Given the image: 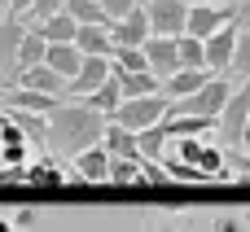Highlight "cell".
<instances>
[{
	"label": "cell",
	"mask_w": 250,
	"mask_h": 232,
	"mask_svg": "<svg viewBox=\"0 0 250 232\" xmlns=\"http://www.w3.org/2000/svg\"><path fill=\"white\" fill-rule=\"evenodd\" d=\"M141 9L149 18V35H167V39L185 35V13H189L185 0H145Z\"/></svg>",
	"instance_id": "obj_5"
},
{
	"label": "cell",
	"mask_w": 250,
	"mask_h": 232,
	"mask_svg": "<svg viewBox=\"0 0 250 232\" xmlns=\"http://www.w3.org/2000/svg\"><path fill=\"white\" fill-rule=\"evenodd\" d=\"M136 4H145V0H136Z\"/></svg>",
	"instance_id": "obj_39"
},
{
	"label": "cell",
	"mask_w": 250,
	"mask_h": 232,
	"mask_svg": "<svg viewBox=\"0 0 250 232\" xmlns=\"http://www.w3.org/2000/svg\"><path fill=\"white\" fill-rule=\"evenodd\" d=\"M44 48H48L44 35L26 26V35H22V44H18V57H13V70L22 75V70H31V66H44ZM18 75H13V79H18Z\"/></svg>",
	"instance_id": "obj_18"
},
{
	"label": "cell",
	"mask_w": 250,
	"mask_h": 232,
	"mask_svg": "<svg viewBox=\"0 0 250 232\" xmlns=\"http://www.w3.org/2000/svg\"><path fill=\"white\" fill-rule=\"evenodd\" d=\"M31 4H35V0H4V13H9V18H26Z\"/></svg>",
	"instance_id": "obj_34"
},
{
	"label": "cell",
	"mask_w": 250,
	"mask_h": 232,
	"mask_svg": "<svg viewBox=\"0 0 250 232\" xmlns=\"http://www.w3.org/2000/svg\"><path fill=\"white\" fill-rule=\"evenodd\" d=\"M114 79H119L123 101H136V97H158V92H163V83H158L149 70H136V75H114Z\"/></svg>",
	"instance_id": "obj_19"
},
{
	"label": "cell",
	"mask_w": 250,
	"mask_h": 232,
	"mask_svg": "<svg viewBox=\"0 0 250 232\" xmlns=\"http://www.w3.org/2000/svg\"><path fill=\"white\" fill-rule=\"evenodd\" d=\"M119 101H123V92H119V79H114V75H110L92 97H83V105H92V110H97V114H105V118L119 110Z\"/></svg>",
	"instance_id": "obj_22"
},
{
	"label": "cell",
	"mask_w": 250,
	"mask_h": 232,
	"mask_svg": "<svg viewBox=\"0 0 250 232\" xmlns=\"http://www.w3.org/2000/svg\"><path fill=\"white\" fill-rule=\"evenodd\" d=\"M62 4H66V0H35V4L26 9V18H18V22H22V26H40L44 18H53V13H62Z\"/></svg>",
	"instance_id": "obj_26"
},
{
	"label": "cell",
	"mask_w": 250,
	"mask_h": 232,
	"mask_svg": "<svg viewBox=\"0 0 250 232\" xmlns=\"http://www.w3.org/2000/svg\"><path fill=\"white\" fill-rule=\"evenodd\" d=\"M13 88H31V92H44V97H66V79H57L48 66H31L13 79Z\"/></svg>",
	"instance_id": "obj_13"
},
{
	"label": "cell",
	"mask_w": 250,
	"mask_h": 232,
	"mask_svg": "<svg viewBox=\"0 0 250 232\" xmlns=\"http://www.w3.org/2000/svg\"><path fill=\"white\" fill-rule=\"evenodd\" d=\"M110 79V57H83L79 61V70H75V79H66V97H92L101 83Z\"/></svg>",
	"instance_id": "obj_9"
},
{
	"label": "cell",
	"mask_w": 250,
	"mask_h": 232,
	"mask_svg": "<svg viewBox=\"0 0 250 232\" xmlns=\"http://www.w3.org/2000/svg\"><path fill=\"white\" fill-rule=\"evenodd\" d=\"M185 4H224V0H185Z\"/></svg>",
	"instance_id": "obj_37"
},
{
	"label": "cell",
	"mask_w": 250,
	"mask_h": 232,
	"mask_svg": "<svg viewBox=\"0 0 250 232\" xmlns=\"http://www.w3.org/2000/svg\"><path fill=\"white\" fill-rule=\"evenodd\" d=\"M163 145H167V132H163V123H158V127H145V132H136V154H141L145 162H158V158H163Z\"/></svg>",
	"instance_id": "obj_24"
},
{
	"label": "cell",
	"mask_w": 250,
	"mask_h": 232,
	"mask_svg": "<svg viewBox=\"0 0 250 232\" xmlns=\"http://www.w3.org/2000/svg\"><path fill=\"white\" fill-rule=\"evenodd\" d=\"M79 61H83V57H79L75 44H48V48H44V66H48L57 79H75Z\"/></svg>",
	"instance_id": "obj_15"
},
{
	"label": "cell",
	"mask_w": 250,
	"mask_h": 232,
	"mask_svg": "<svg viewBox=\"0 0 250 232\" xmlns=\"http://www.w3.org/2000/svg\"><path fill=\"white\" fill-rule=\"evenodd\" d=\"M167 118V97H136V101H119V110L110 114V123L127 127V132H145V127H158Z\"/></svg>",
	"instance_id": "obj_2"
},
{
	"label": "cell",
	"mask_w": 250,
	"mask_h": 232,
	"mask_svg": "<svg viewBox=\"0 0 250 232\" xmlns=\"http://www.w3.org/2000/svg\"><path fill=\"white\" fill-rule=\"evenodd\" d=\"M105 171H110V154L101 145H92V149H83V154L70 158V175L79 184H105Z\"/></svg>",
	"instance_id": "obj_11"
},
{
	"label": "cell",
	"mask_w": 250,
	"mask_h": 232,
	"mask_svg": "<svg viewBox=\"0 0 250 232\" xmlns=\"http://www.w3.org/2000/svg\"><path fill=\"white\" fill-rule=\"evenodd\" d=\"M141 175H145V158H110L105 171L110 184H141Z\"/></svg>",
	"instance_id": "obj_23"
},
{
	"label": "cell",
	"mask_w": 250,
	"mask_h": 232,
	"mask_svg": "<svg viewBox=\"0 0 250 232\" xmlns=\"http://www.w3.org/2000/svg\"><path fill=\"white\" fill-rule=\"evenodd\" d=\"M31 31H40L44 35V44H75V22L66 18V13H53V18H44L40 26H31Z\"/></svg>",
	"instance_id": "obj_20"
},
{
	"label": "cell",
	"mask_w": 250,
	"mask_h": 232,
	"mask_svg": "<svg viewBox=\"0 0 250 232\" xmlns=\"http://www.w3.org/2000/svg\"><path fill=\"white\" fill-rule=\"evenodd\" d=\"M246 118H250V79L233 92V97H229V105L220 110V118H215V136H224V145H229V149H237Z\"/></svg>",
	"instance_id": "obj_4"
},
{
	"label": "cell",
	"mask_w": 250,
	"mask_h": 232,
	"mask_svg": "<svg viewBox=\"0 0 250 232\" xmlns=\"http://www.w3.org/2000/svg\"><path fill=\"white\" fill-rule=\"evenodd\" d=\"M229 70L250 79V31H237V48H233V66Z\"/></svg>",
	"instance_id": "obj_27"
},
{
	"label": "cell",
	"mask_w": 250,
	"mask_h": 232,
	"mask_svg": "<svg viewBox=\"0 0 250 232\" xmlns=\"http://www.w3.org/2000/svg\"><path fill=\"white\" fill-rule=\"evenodd\" d=\"M242 228H246V232H250V211H246V215H242Z\"/></svg>",
	"instance_id": "obj_38"
},
{
	"label": "cell",
	"mask_w": 250,
	"mask_h": 232,
	"mask_svg": "<svg viewBox=\"0 0 250 232\" xmlns=\"http://www.w3.org/2000/svg\"><path fill=\"white\" fill-rule=\"evenodd\" d=\"M176 57H180V70H207L202 66V39H193V35H176Z\"/></svg>",
	"instance_id": "obj_25"
},
{
	"label": "cell",
	"mask_w": 250,
	"mask_h": 232,
	"mask_svg": "<svg viewBox=\"0 0 250 232\" xmlns=\"http://www.w3.org/2000/svg\"><path fill=\"white\" fill-rule=\"evenodd\" d=\"M26 180V167H0V184H22Z\"/></svg>",
	"instance_id": "obj_33"
},
{
	"label": "cell",
	"mask_w": 250,
	"mask_h": 232,
	"mask_svg": "<svg viewBox=\"0 0 250 232\" xmlns=\"http://www.w3.org/2000/svg\"><path fill=\"white\" fill-rule=\"evenodd\" d=\"M62 13H66L75 26H110L97 0H66V4H62Z\"/></svg>",
	"instance_id": "obj_21"
},
{
	"label": "cell",
	"mask_w": 250,
	"mask_h": 232,
	"mask_svg": "<svg viewBox=\"0 0 250 232\" xmlns=\"http://www.w3.org/2000/svg\"><path fill=\"white\" fill-rule=\"evenodd\" d=\"M75 48L79 57H110V26H79Z\"/></svg>",
	"instance_id": "obj_17"
},
{
	"label": "cell",
	"mask_w": 250,
	"mask_h": 232,
	"mask_svg": "<svg viewBox=\"0 0 250 232\" xmlns=\"http://www.w3.org/2000/svg\"><path fill=\"white\" fill-rule=\"evenodd\" d=\"M9 88H13V79H9V75H0V101H4V92H9Z\"/></svg>",
	"instance_id": "obj_35"
},
{
	"label": "cell",
	"mask_w": 250,
	"mask_h": 232,
	"mask_svg": "<svg viewBox=\"0 0 250 232\" xmlns=\"http://www.w3.org/2000/svg\"><path fill=\"white\" fill-rule=\"evenodd\" d=\"M246 9H250V0H246Z\"/></svg>",
	"instance_id": "obj_40"
},
{
	"label": "cell",
	"mask_w": 250,
	"mask_h": 232,
	"mask_svg": "<svg viewBox=\"0 0 250 232\" xmlns=\"http://www.w3.org/2000/svg\"><path fill=\"white\" fill-rule=\"evenodd\" d=\"M211 232H246V228H242V215H215Z\"/></svg>",
	"instance_id": "obj_31"
},
{
	"label": "cell",
	"mask_w": 250,
	"mask_h": 232,
	"mask_svg": "<svg viewBox=\"0 0 250 232\" xmlns=\"http://www.w3.org/2000/svg\"><path fill=\"white\" fill-rule=\"evenodd\" d=\"M0 4H4V0H0Z\"/></svg>",
	"instance_id": "obj_41"
},
{
	"label": "cell",
	"mask_w": 250,
	"mask_h": 232,
	"mask_svg": "<svg viewBox=\"0 0 250 232\" xmlns=\"http://www.w3.org/2000/svg\"><path fill=\"white\" fill-rule=\"evenodd\" d=\"M9 224H13V232H26V228L40 224V211H35V206H18V211L9 215Z\"/></svg>",
	"instance_id": "obj_29"
},
{
	"label": "cell",
	"mask_w": 250,
	"mask_h": 232,
	"mask_svg": "<svg viewBox=\"0 0 250 232\" xmlns=\"http://www.w3.org/2000/svg\"><path fill=\"white\" fill-rule=\"evenodd\" d=\"M224 162H233V171H229L233 180H250V154H237L233 149V158H224Z\"/></svg>",
	"instance_id": "obj_30"
},
{
	"label": "cell",
	"mask_w": 250,
	"mask_h": 232,
	"mask_svg": "<svg viewBox=\"0 0 250 232\" xmlns=\"http://www.w3.org/2000/svg\"><path fill=\"white\" fill-rule=\"evenodd\" d=\"M97 4H101L105 22H119V18H127V13L136 9V0H97Z\"/></svg>",
	"instance_id": "obj_28"
},
{
	"label": "cell",
	"mask_w": 250,
	"mask_h": 232,
	"mask_svg": "<svg viewBox=\"0 0 250 232\" xmlns=\"http://www.w3.org/2000/svg\"><path fill=\"white\" fill-rule=\"evenodd\" d=\"M75 175L57 162V158H48V154H35L31 162H26V180L22 184H35V189H62V184H70Z\"/></svg>",
	"instance_id": "obj_10"
},
{
	"label": "cell",
	"mask_w": 250,
	"mask_h": 232,
	"mask_svg": "<svg viewBox=\"0 0 250 232\" xmlns=\"http://www.w3.org/2000/svg\"><path fill=\"white\" fill-rule=\"evenodd\" d=\"M0 232H13V224H9V215H0Z\"/></svg>",
	"instance_id": "obj_36"
},
{
	"label": "cell",
	"mask_w": 250,
	"mask_h": 232,
	"mask_svg": "<svg viewBox=\"0 0 250 232\" xmlns=\"http://www.w3.org/2000/svg\"><path fill=\"white\" fill-rule=\"evenodd\" d=\"M22 35H26V26H22L18 18H9V13H4V18H0V75H9V79L18 75V70H13V57H18Z\"/></svg>",
	"instance_id": "obj_12"
},
{
	"label": "cell",
	"mask_w": 250,
	"mask_h": 232,
	"mask_svg": "<svg viewBox=\"0 0 250 232\" xmlns=\"http://www.w3.org/2000/svg\"><path fill=\"white\" fill-rule=\"evenodd\" d=\"M145 39H149V18H145L141 4H136L127 18L110 22V53H114V48H141Z\"/></svg>",
	"instance_id": "obj_7"
},
{
	"label": "cell",
	"mask_w": 250,
	"mask_h": 232,
	"mask_svg": "<svg viewBox=\"0 0 250 232\" xmlns=\"http://www.w3.org/2000/svg\"><path fill=\"white\" fill-rule=\"evenodd\" d=\"M101 149L110 158H141L136 154V132H127V127H119L110 118H105V132H101Z\"/></svg>",
	"instance_id": "obj_16"
},
{
	"label": "cell",
	"mask_w": 250,
	"mask_h": 232,
	"mask_svg": "<svg viewBox=\"0 0 250 232\" xmlns=\"http://www.w3.org/2000/svg\"><path fill=\"white\" fill-rule=\"evenodd\" d=\"M44 123H48V149H57L62 158H75L101 145V132H105V114H97L83 101H62Z\"/></svg>",
	"instance_id": "obj_1"
},
{
	"label": "cell",
	"mask_w": 250,
	"mask_h": 232,
	"mask_svg": "<svg viewBox=\"0 0 250 232\" xmlns=\"http://www.w3.org/2000/svg\"><path fill=\"white\" fill-rule=\"evenodd\" d=\"M233 48H237V26H224V31L207 35V39H202V66H207L211 75H224V70L233 66Z\"/></svg>",
	"instance_id": "obj_8"
},
{
	"label": "cell",
	"mask_w": 250,
	"mask_h": 232,
	"mask_svg": "<svg viewBox=\"0 0 250 232\" xmlns=\"http://www.w3.org/2000/svg\"><path fill=\"white\" fill-rule=\"evenodd\" d=\"M141 53H145V66H149V75L163 83V79H171L176 70H180V57H176V39H167V35H149L145 44H141Z\"/></svg>",
	"instance_id": "obj_6"
},
{
	"label": "cell",
	"mask_w": 250,
	"mask_h": 232,
	"mask_svg": "<svg viewBox=\"0 0 250 232\" xmlns=\"http://www.w3.org/2000/svg\"><path fill=\"white\" fill-rule=\"evenodd\" d=\"M224 26H237L233 4H189V13H185V35H193V39H207Z\"/></svg>",
	"instance_id": "obj_3"
},
{
	"label": "cell",
	"mask_w": 250,
	"mask_h": 232,
	"mask_svg": "<svg viewBox=\"0 0 250 232\" xmlns=\"http://www.w3.org/2000/svg\"><path fill=\"white\" fill-rule=\"evenodd\" d=\"M215 75L211 70H176L171 79H163V97L167 101H180V97H193L202 83H211Z\"/></svg>",
	"instance_id": "obj_14"
},
{
	"label": "cell",
	"mask_w": 250,
	"mask_h": 232,
	"mask_svg": "<svg viewBox=\"0 0 250 232\" xmlns=\"http://www.w3.org/2000/svg\"><path fill=\"white\" fill-rule=\"evenodd\" d=\"M145 232H180V228H176L167 215H149V219H145Z\"/></svg>",
	"instance_id": "obj_32"
}]
</instances>
